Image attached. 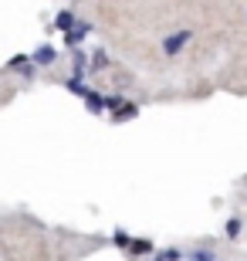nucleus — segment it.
Segmentation results:
<instances>
[{"label": "nucleus", "mask_w": 247, "mask_h": 261, "mask_svg": "<svg viewBox=\"0 0 247 261\" xmlns=\"http://www.w3.org/2000/svg\"><path fill=\"white\" fill-rule=\"evenodd\" d=\"M190 38H193L190 31H180V34H173V38H166V44H162V51H166V55H180V48H183V44H186Z\"/></svg>", "instance_id": "obj_1"}, {"label": "nucleus", "mask_w": 247, "mask_h": 261, "mask_svg": "<svg viewBox=\"0 0 247 261\" xmlns=\"http://www.w3.org/2000/svg\"><path fill=\"white\" fill-rule=\"evenodd\" d=\"M81 98H85L88 112H102V95H98L95 88H81Z\"/></svg>", "instance_id": "obj_2"}, {"label": "nucleus", "mask_w": 247, "mask_h": 261, "mask_svg": "<svg viewBox=\"0 0 247 261\" xmlns=\"http://www.w3.org/2000/svg\"><path fill=\"white\" fill-rule=\"evenodd\" d=\"M54 28H58V31H68V28H75V14H71V10H61V14L54 17Z\"/></svg>", "instance_id": "obj_3"}, {"label": "nucleus", "mask_w": 247, "mask_h": 261, "mask_svg": "<svg viewBox=\"0 0 247 261\" xmlns=\"http://www.w3.org/2000/svg\"><path fill=\"white\" fill-rule=\"evenodd\" d=\"M51 61H54V48H48V44H44V48L34 51V65H51Z\"/></svg>", "instance_id": "obj_4"}, {"label": "nucleus", "mask_w": 247, "mask_h": 261, "mask_svg": "<svg viewBox=\"0 0 247 261\" xmlns=\"http://www.w3.org/2000/svg\"><path fill=\"white\" fill-rule=\"evenodd\" d=\"M85 34H88V24H78V28H75V31H71V34L65 38V44H68V48H75V44H78L81 38H85Z\"/></svg>", "instance_id": "obj_5"}, {"label": "nucleus", "mask_w": 247, "mask_h": 261, "mask_svg": "<svg viewBox=\"0 0 247 261\" xmlns=\"http://www.w3.org/2000/svg\"><path fill=\"white\" fill-rule=\"evenodd\" d=\"M135 116V106L132 102H125L122 109H115V122H122V119H132Z\"/></svg>", "instance_id": "obj_6"}, {"label": "nucleus", "mask_w": 247, "mask_h": 261, "mask_svg": "<svg viewBox=\"0 0 247 261\" xmlns=\"http://www.w3.org/2000/svg\"><path fill=\"white\" fill-rule=\"evenodd\" d=\"M129 248H132L135 254H149V251H152V244L143 241V238H139V241H129Z\"/></svg>", "instance_id": "obj_7"}, {"label": "nucleus", "mask_w": 247, "mask_h": 261, "mask_svg": "<svg viewBox=\"0 0 247 261\" xmlns=\"http://www.w3.org/2000/svg\"><path fill=\"white\" fill-rule=\"evenodd\" d=\"M227 238L234 241V238H240V221L234 217V221H227Z\"/></svg>", "instance_id": "obj_8"}, {"label": "nucleus", "mask_w": 247, "mask_h": 261, "mask_svg": "<svg viewBox=\"0 0 247 261\" xmlns=\"http://www.w3.org/2000/svg\"><path fill=\"white\" fill-rule=\"evenodd\" d=\"M112 241L119 244V248H129V234H125V231H115V234H112Z\"/></svg>", "instance_id": "obj_9"}, {"label": "nucleus", "mask_w": 247, "mask_h": 261, "mask_svg": "<svg viewBox=\"0 0 247 261\" xmlns=\"http://www.w3.org/2000/svg\"><path fill=\"white\" fill-rule=\"evenodd\" d=\"M156 261H180V251H176V248H170V251H162Z\"/></svg>", "instance_id": "obj_10"}, {"label": "nucleus", "mask_w": 247, "mask_h": 261, "mask_svg": "<svg viewBox=\"0 0 247 261\" xmlns=\"http://www.w3.org/2000/svg\"><path fill=\"white\" fill-rule=\"evenodd\" d=\"M190 261H213V254H210V251H193Z\"/></svg>", "instance_id": "obj_11"}]
</instances>
